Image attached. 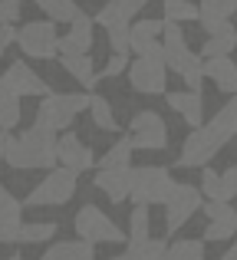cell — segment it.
<instances>
[{
    "instance_id": "cell-1",
    "label": "cell",
    "mask_w": 237,
    "mask_h": 260,
    "mask_svg": "<svg viewBox=\"0 0 237 260\" xmlns=\"http://www.w3.org/2000/svg\"><path fill=\"white\" fill-rule=\"evenodd\" d=\"M234 135H237V99H227L208 125H198L188 132L175 165L178 168H205L227 142H234Z\"/></svg>"
},
{
    "instance_id": "cell-2",
    "label": "cell",
    "mask_w": 237,
    "mask_h": 260,
    "mask_svg": "<svg viewBox=\"0 0 237 260\" xmlns=\"http://www.w3.org/2000/svg\"><path fill=\"white\" fill-rule=\"evenodd\" d=\"M56 139L53 128L33 125L20 135L7 132V148L4 161L17 172H30V168H56Z\"/></svg>"
},
{
    "instance_id": "cell-3",
    "label": "cell",
    "mask_w": 237,
    "mask_h": 260,
    "mask_svg": "<svg viewBox=\"0 0 237 260\" xmlns=\"http://www.w3.org/2000/svg\"><path fill=\"white\" fill-rule=\"evenodd\" d=\"M161 37H165V43H161L165 70L178 73V76L185 79L188 89L201 92V83H205V76H201V56L191 50V46H188L185 33H181V23H172V20H165V26H161Z\"/></svg>"
},
{
    "instance_id": "cell-4",
    "label": "cell",
    "mask_w": 237,
    "mask_h": 260,
    "mask_svg": "<svg viewBox=\"0 0 237 260\" xmlns=\"http://www.w3.org/2000/svg\"><path fill=\"white\" fill-rule=\"evenodd\" d=\"M89 109V92H46L37 109V125L66 132L79 112Z\"/></svg>"
},
{
    "instance_id": "cell-5",
    "label": "cell",
    "mask_w": 237,
    "mask_h": 260,
    "mask_svg": "<svg viewBox=\"0 0 237 260\" xmlns=\"http://www.w3.org/2000/svg\"><path fill=\"white\" fill-rule=\"evenodd\" d=\"M76 188H79V175L70 172V168H63V165H56V168H50V175H46L30 194H26L23 208H56V204H66V201H73Z\"/></svg>"
},
{
    "instance_id": "cell-6",
    "label": "cell",
    "mask_w": 237,
    "mask_h": 260,
    "mask_svg": "<svg viewBox=\"0 0 237 260\" xmlns=\"http://www.w3.org/2000/svg\"><path fill=\"white\" fill-rule=\"evenodd\" d=\"M73 228H76L79 241L92 244V247H96V244H122L125 241V231H119V224L112 221L103 208H96V204H83V208L76 211Z\"/></svg>"
},
{
    "instance_id": "cell-7",
    "label": "cell",
    "mask_w": 237,
    "mask_h": 260,
    "mask_svg": "<svg viewBox=\"0 0 237 260\" xmlns=\"http://www.w3.org/2000/svg\"><path fill=\"white\" fill-rule=\"evenodd\" d=\"M175 188V178L168 168H158V165H145V168H135L132 175V204H165V198L172 194Z\"/></svg>"
},
{
    "instance_id": "cell-8",
    "label": "cell",
    "mask_w": 237,
    "mask_h": 260,
    "mask_svg": "<svg viewBox=\"0 0 237 260\" xmlns=\"http://www.w3.org/2000/svg\"><path fill=\"white\" fill-rule=\"evenodd\" d=\"M17 46L26 59H56V23L53 20H33L17 30Z\"/></svg>"
},
{
    "instance_id": "cell-9",
    "label": "cell",
    "mask_w": 237,
    "mask_h": 260,
    "mask_svg": "<svg viewBox=\"0 0 237 260\" xmlns=\"http://www.w3.org/2000/svg\"><path fill=\"white\" fill-rule=\"evenodd\" d=\"M205 204V194H201L198 184H181L175 181L172 194L165 198V228H168V237L178 234L181 228L188 224V217Z\"/></svg>"
},
{
    "instance_id": "cell-10",
    "label": "cell",
    "mask_w": 237,
    "mask_h": 260,
    "mask_svg": "<svg viewBox=\"0 0 237 260\" xmlns=\"http://www.w3.org/2000/svg\"><path fill=\"white\" fill-rule=\"evenodd\" d=\"M128 86L142 95H161L168 89V70H165V59L158 56H135L128 59Z\"/></svg>"
},
{
    "instance_id": "cell-11",
    "label": "cell",
    "mask_w": 237,
    "mask_h": 260,
    "mask_svg": "<svg viewBox=\"0 0 237 260\" xmlns=\"http://www.w3.org/2000/svg\"><path fill=\"white\" fill-rule=\"evenodd\" d=\"M128 139H132L135 152H161L168 145V125L155 109L135 112L132 125H128Z\"/></svg>"
},
{
    "instance_id": "cell-12",
    "label": "cell",
    "mask_w": 237,
    "mask_h": 260,
    "mask_svg": "<svg viewBox=\"0 0 237 260\" xmlns=\"http://www.w3.org/2000/svg\"><path fill=\"white\" fill-rule=\"evenodd\" d=\"M0 92L23 99V95H46L50 86H46V79L40 76V73L30 70L26 59H13V63L0 73Z\"/></svg>"
},
{
    "instance_id": "cell-13",
    "label": "cell",
    "mask_w": 237,
    "mask_h": 260,
    "mask_svg": "<svg viewBox=\"0 0 237 260\" xmlns=\"http://www.w3.org/2000/svg\"><path fill=\"white\" fill-rule=\"evenodd\" d=\"M56 165H63V168H70V172L83 175V172H89V168L96 165V155H92V148L86 145L76 132L66 128V132L56 139Z\"/></svg>"
},
{
    "instance_id": "cell-14",
    "label": "cell",
    "mask_w": 237,
    "mask_h": 260,
    "mask_svg": "<svg viewBox=\"0 0 237 260\" xmlns=\"http://www.w3.org/2000/svg\"><path fill=\"white\" fill-rule=\"evenodd\" d=\"M92 17L79 10L76 20L70 23V33L66 37H56V56H76V53H89L96 46V37H92Z\"/></svg>"
},
{
    "instance_id": "cell-15",
    "label": "cell",
    "mask_w": 237,
    "mask_h": 260,
    "mask_svg": "<svg viewBox=\"0 0 237 260\" xmlns=\"http://www.w3.org/2000/svg\"><path fill=\"white\" fill-rule=\"evenodd\" d=\"M201 194L205 201H234L237 198V165L224 168V172H214L205 165L201 172Z\"/></svg>"
},
{
    "instance_id": "cell-16",
    "label": "cell",
    "mask_w": 237,
    "mask_h": 260,
    "mask_svg": "<svg viewBox=\"0 0 237 260\" xmlns=\"http://www.w3.org/2000/svg\"><path fill=\"white\" fill-rule=\"evenodd\" d=\"M132 175H135L132 165H125V168H99L96 178H92V184H96L112 204H122L128 198V191H132Z\"/></svg>"
},
{
    "instance_id": "cell-17",
    "label": "cell",
    "mask_w": 237,
    "mask_h": 260,
    "mask_svg": "<svg viewBox=\"0 0 237 260\" xmlns=\"http://www.w3.org/2000/svg\"><path fill=\"white\" fill-rule=\"evenodd\" d=\"M165 102H168V109H175V112L185 119V125H191V128L205 125V102H201V92H194V89L165 92Z\"/></svg>"
},
{
    "instance_id": "cell-18",
    "label": "cell",
    "mask_w": 237,
    "mask_h": 260,
    "mask_svg": "<svg viewBox=\"0 0 237 260\" xmlns=\"http://www.w3.org/2000/svg\"><path fill=\"white\" fill-rule=\"evenodd\" d=\"M234 66L237 63L231 56H208V59H201V76L211 79L218 86V92L234 95Z\"/></svg>"
},
{
    "instance_id": "cell-19",
    "label": "cell",
    "mask_w": 237,
    "mask_h": 260,
    "mask_svg": "<svg viewBox=\"0 0 237 260\" xmlns=\"http://www.w3.org/2000/svg\"><path fill=\"white\" fill-rule=\"evenodd\" d=\"M23 224V201H17L13 194H7L0 201V244H13Z\"/></svg>"
},
{
    "instance_id": "cell-20",
    "label": "cell",
    "mask_w": 237,
    "mask_h": 260,
    "mask_svg": "<svg viewBox=\"0 0 237 260\" xmlns=\"http://www.w3.org/2000/svg\"><path fill=\"white\" fill-rule=\"evenodd\" d=\"M148 0H109V4L103 7V10L92 17V23L106 26V23H116V20H125V23H132V17L145 7Z\"/></svg>"
},
{
    "instance_id": "cell-21",
    "label": "cell",
    "mask_w": 237,
    "mask_h": 260,
    "mask_svg": "<svg viewBox=\"0 0 237 260\" xmlns=\"http://www.w3.org/2000/svg\"><path fill=\"white\" fill-rule=\"evenodd\" d=\"M59 63H63V70L70 73V76L76 79L79 86L92 89V86L99 83L96 70H92V56H89V53H76V56H59Z\"/></svg>"
},
{
    "instance_id": "cell-22",
    "label": "cell",
    "mask_w": 237,
    "mask_h": 260,
    "mask_svg": "<svg viewBox=\"0 0 237 260\" xmlns=\"http://www.w3.org/2000/svg\"><path fill=\"white\" fill-rule=\"evenodd\" d=\"M40 260H96V247L86 241H59Z\"/></svg>"
},
{
    "instance_id": "cell-23",
    "label": "cell",
    "mask_w": 237,
    "mask_h": 260,
    "mask_svg": "<svg viewBox=\"0 0 237 260\" xmlns=\"http://www.w3.org/2000/svg\"><path fill=\"white\" fill-rule=\"evenodd\" d=\"M86 112H89V119H92L96 128H103V132H119V119H116V112H112L106 95L89 92V109H86Z\"/></svg>"
},
{
    "instance_id": "cell-24",
    "label": "cell",
    "mask_w": 237,
    "mask_h": 260,
    "mask_svg": "<svg viewBox=\"0 0 237 260\" xmlns=\"http://www.w3.org/2000/svg\"><path fill=\"white\" fill-rule=\"evenodd\" d=\"M122 254H125V260H168V244L158 237H145L139 244H128Z\"/></svg>"
},
{
    "instance_id": "cell-25",
    "label": "cell",
    "mask_w": 237,
    "mask_h": 260,
    "mask_svg": "<svg viewBox=\"0 0 237 260\" xmlns=\"http://www.w3.org/2000/svg\"><path fill=\"white\" fill-rule=\"evenodd\" d=\"M56 237V224L53 221H23L20 224V244H50Z\"/></svg>"
},
{
    "instance_id": "cell-26",
    "label": "cell",
    "mask_w": 237,
    "mask_h": 260,
    "mask_svg": "<svg viewBox=\"0 0 237 260\" xmlns=\"http://www.w3.org/2000/svg\"><path fill=\"white\" fill-rule=\"evenodd\" d=\"M237 50V30L231 26V30H224V33H211V37L205 40V46H201V53L198 56H231V53Z\"/></svg>"
},
{
    "instance_id": "cell-27",
    "label": "cell",
    "mask_w": 237,
    "mask_h": 260,
    "mask_svg": "<svg viewBox=\"0 0 237 260\" xmlns=\"http://www.w3.org/2000/svg\"><path fill=\"white\" fill-rule=\"evenodd\" d=\"M33 4L40 7V10L46 13V20H53V23H73L79 13L76 0H33Z\"/></svg>"
},
{
    "instance_id": "cell-28",
    "label": "cell",
    "mask_w": 237,
    "mask_h": 260,
    "mask_svg": "<svg viewBox=\"0 0 237 260\" xmlns=\"http://www.w3.org/2000/svg\"><path fill=\"white\" fill-rule=\"evenodd\" d=\"M132 155H135V145L128 135H122L116 145H109V152L99 158V168H125L132 165Z\"/></svg>"
},
{
    "instance_id": "cell-29",
    "label": "cell",
    "mask_w": 237,
    "mask_h": 260,
    "mask_svg": "<svg viewBox=\"0 0 237 260\" xmlns=\"http://www.w3.org/2000/svg\"><path fill=\"white\" fill-rule=\"evenodd\" d=\"M152 231V214H148V204H135L132 208V217H128V244H139Z\"/></svg>"
},
{
    "instance_id": "cell-30",
    "label": "cell",
    "mask_w": 237,
    "mask_h": 260,
    "mask_svg": "<svg viewBox=\"0 0 237 260\" xmlns=\"http://www.w3.org/2000/svg\"><path fill=\"white\" fill-rule=\"evenodd\" d=\"M20 119H23L20 99H17V95L0 92V128H4V132H13V128L20 125Z\"/></svg>"
},
{
    "instance_id": "cell-31",
    "label": "cell",
    "mask_w": 237,
    "mask_h": 260,
    "mask_svg": "<svg viewBox=\"0 0 237 260\" xmlns=\"http://www.w3.org/2000/svg\"><path fill=\"white\" fill-rule=\"evenodd\" d=\"M168 260H205V241H191L181 237L168 247Z\"/></svg>"
},
{
    "instance_id": "cell-32",
    "label": "cell",
    "mask_w": 237,
    "mask_h": 260,
    "mask_svg": "<svg viewBox=\"0 0 237 260\" xmlns=\"http://www.w3.org/2000/svg\"><path fill=\"white\" fill-rule=\"evenodd\" d=\"M165 20H139V23H128V50L132 43H142V40H158Z\"/></svg>"
},
{
    "instance_id": "cell-33",
    "label": "cell",
    "mask_w": 237,
    "mask_h": 260,
    "mask_svg": "<svg viewBox=\"0 0 237 260\" xmlns=\"http://www.w3.org/2000/svg\"><path fill=\"white\" fill-rule=\"evenodd\" d=\"M161 7H165V20H172V23L198 20V4H191V0H161Z\"/></svg>"
},
{
    "instance_id": "cell-34",
    "label": "cell",
    "mask_w": 237,
    "mask_h": 260,
    "mask_svg": "<svg viewBox=\"0 0 237 260\" xmlns=\"http://www.w3.org/2000/svg\"><path fill=\"white\" fill-rule=\"evenodd\" d=\"M231 237H237V221H208L201 241L214 244V241H231Z\"/></svg>"
},
{
    "instance_id": "cell-35",
    "label": "cell",
    "mask_w": 237,
    "mask_h": 260,
    "mask_svg": "<svg viewBox=\"0 0 237 260\" xmlns=\"http://www.w3.org/2000/svg\"><path fill=\"white\" fill-rule=\"evenodd\" d=\"M106 33H109V46H112V53H128V23H125V20L106 23Z\"/></svg>"
},
{
    "instance_id": "cell-36",
    "label": "cell",
    "mask_w": 237,
    "mask_h": 260,
    "mask_svg": "<svg viewBox=\"0 0 237 260\" xmlns=\"http://www.w3.org/2000/svg\"><path fill=\"white\" fill-rule=\"evenodd\" d=\"M201 208H205L208 221H237V208H231V201H208Z\"/></svg>"
},
{
    "instance_id": "cell-37",
    "label": "cell",
    "mask_w": 237,
    "mask_h": 260,
    "mask_svg": "<svg viewBox=\"0 0 237 260\" xmlns=\"http://www.w3.org/2000/svg\"><path fill=\"white\" fill-rule=\"evenodd\" d=\"M125 70H128V53H112L109 63L103 66V73H96V76H99V79H116V76H122Z\"/></svg>"
},
{
    "instance_id": "cell-38",
    "label": "cell",
    "mask_w": 237,
    "mask_h": 260,
    "mask_svg": "<svg viewBox=\"0 0 237 260\" xmlns=\"http://www.w3.org/2000/svg\"><path fill=\"white\" fill-rule=\"evenodd\" d=\"M20 7H23V0H0V23L20 20Z\"/></svg>"
},
{
    "instance_id": "cell-39",
    "label": "cell",
    "mask_w": 237,
    "mask_h": 260,
    "mask_svg": "<svg viewBox=\"0 0 237 260\" xmlns=\"http://www.w3.org/2000/svg\"><path fill=\"white\" fill-rule=\"evenodd\" d=\"M13 43H17V26L13 23H0V56H4Z\"/></svg>"
},
{
    "instance_id": "cell-40",
    "label": "cell",
    "mask_w": 237,
    "mask_h": 260,
    "mask_svg": "<svg viewBox=\"0 0 237 260\" xmlns=\"http://www.w3.org/2000/svg\"><path fill=\"white\" fill-rule=\"evenodd\" d=\"M218 260H237V241L231 244V247L224 250V257H218Z\"/></svg>"
},
{
    "instance_id": "cell-41",
    "label": "cell",
    "mask_w": 237,
    "mask_h": 260,
    "mask_svg": "<svg viewBox=\"0 0 237 260\" xmlns=\"http://www.w3.org/2000/svg\"><path fill=\"white\" fill-rule=\"evenodd\" d=\"M4 148H7V132L0 128V161H4Z\"/></svg>"
},
{
    "instance_id": "cell-42",
    "label": "cell",
    "mask_w": 237,
    "mask_h": 260,
    "mask_svg": "<svg viewBox=\"0 0 237 260\" xmlns=\"http://www.w3.org/2000/svg\"><path fill=\"white\" fill-rule=\"evenodd\" d=\"M231 4V17H237V0H227Z\"/></svg>"
},
{
    "instance_id": "cell-43",
    "label": "cell",
    "mask_w": 237,
    "mask_h": 260,
    "mask_svg": "<svg viewBox=\"0 0 237 260\" xmlns=\"http://www.w3.org/2000/svg\"><path fill=\"white\" fill-rule=\"evenodd\" d=\"M7 194H10V191H7V188H4V181H0V201H4Z\"/></svg>"
},
{
    "instance_id": "cell-44",
    "label": "cell",
    "mask_w": 237,
    "mask_h": 260,
    "mask_svg": "<svg viewBox=\"0 0 237 260\" xmlns=\"http://www.w3.org/2000/svg\"><path fill=\"white\" fill-rule=\"evenodd\" d=\"M0 260H23L20 254H10V257H0Z\"/></svg>"
},
{
    "instance_id": "cell-45",
    "label": "cell",
    "mask_w": 237,
    "mask_h": 260,
    "mask_svg": "<svg viewBox=\"0 0 237 260\" xmlns=\"http://www.w3.org/2000/svg\"><path fill=\"white\" fill-rule=\"evenodd\" d=\"M234 95H237V66H234Z\"/></svg>"
},
{
    "instance_id": "cell-46",
    "label": "cell",
    "mask_w": 237,
    "mask_h": 260,
    "mask_svg": "<svg viewBox=\"0 0 237 260\" xmlns=\"http://www.w3.org/2000/svg\"><path fill=\"white\" fill-rule=\"evenodd\" d=\"M234 148H237V135H234Z\"/></svg>"
}]
</instances>
